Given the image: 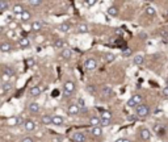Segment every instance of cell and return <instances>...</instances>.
I'll use <instances>...</instances> for the list:
<instances>
[{
  "label": "cell",
  "instance_id": "cell-41",
  "mask_svg": "<svg viewBox=\"0 0 168 142\" xmlns=\"http://www.w3.org/2000/svg\"><path fill=\"white\" fill-rule=\"evenodd\" d=\"M71 92H67V91H63V96H64V97H70V96H71Z\"/></svg>",
  "mask_w": 168,
  "mask_h": 142
},
{
  "label": "cell",
  "instance_id": "cell-13",
  "mask_svg": "<svg viewBox=\"0 0 168 142\" xmlns=\"http://www.w3.org/2000/svg\"><path fill=\"white\" fill-rule=\"evenodd\" d=\"M28 109L30 113H38V112H40V105H38L37 103H30Z\"/></svg>",
  "mask_w": 168,
  "mask_h": 142
},
{
  "label": "cell",
  "instance_id": "cell-9",
  "mask_svg": "<svg viewBox=\"0 0 168 142\" xmlns=\"http://www.w3.org/2000/svg\"><path fill=\"white\" fill-rule=\"evenodd\" d=\"M64 91L74 94V91H75V84H74V82H72V80H67V82L64 83Z\"/></svg>",
  "mask_w": 168,
  "mask_h": 142
},
{
  "label": "cell",
  "instance_id": "cell-19",
  "mask_svg": "<svg viewBox=\"0 0 168 142\" xmlns=\"http://www.w3.org/2000/svg\"><path fill=\"white\" fill-rule=\"evenodd\" d=\"M12 88H13V84H12L11 82H3V84H1V90H3V92L11 91Z\"/></svg>",
  "mask_w": 168,
  "mask_h": 142
},
{
  "label": "cell",
  "instance_id": "cell-43",
  "mask_svg": "<svg viewBox=\"0 0 168 142\" xmlns=\"http://www.w3.org/2000/svg\"><path fill=\"white\" fill-rule=\"evenodd\" d=\"M116 142H123V138H118Z\"/></svg>",
  "mask_w": 168,
  "mask_h": 142
},
{
  "label": "cell",
  "instance_id": "cell-6",
  "mask_svg": "<svg viewBox=\"0 0 168 142\" xmlns=\"http://www.w3.org/2000/svg\"><path fill=\"white\" fill-rule=\"evenodd\" d=\"M24 128H25L26 132H33L36 130V122L34 121H32V120H26L25 122H24Z\"/></svg>",
  "mask_w": 168,
  "mask_h": 142
},
{
  "label": "cell",
  "instance_id": "cell-4",
  "mask_svg": "<svg viewBox=\"0 0 168 142\" xmlns=\"http://www.w3.org/2000/svg\"><path fill=\"white\" fill-rule=\"evenodd\" d=\"M67 112H69L70 116H77L80 113V107L77 104H70L69 108H67Z\"/></svg>",
  "mask_w": 168,
  "mask_h": 142
},
{
  "label": "cell",
  "instance_id": "cell-12",
  "mask_svg": "<svg viewBox=\"0 0 168 142\" xmlns=\"http://www.w3.org/2000/svg\"><path fill=\"white\" fill-rule=\"evenodd\" d=\"M41 122H42L43 125H50V124H53V117L49 116V114H42Z\"/></svg>",
  "mask_w": 168,
  "mask_h": 142
},
{
  "label": "cell",
  "instance_id": "cell-2",
  "mask_svg": "<svg viewBox=\"0 0 168 142\" xmlns=\"http://www.w3.org/2000/svg\"><path fill=\"white\" fill-rule=\"evenodd\" d=\"M135 111H137L138 117H147L150 114V107L147 104H141L135 108Z\"/></svg>",
  "mask_w": 168,
  "mask_h": 142
},
{
  "label": "cell",
  "instance_id": "cell-34",
  "mask_svg": "<svg viewBox=\"0 0 168 142\" xmlns=\"http://www.w3.org/2000/svg\"><path fill=\"white\" fill-rule=\"evenodd\" d=\"M29 4H30V6H33V7H38V6H41V4H42V1H41V0H32Z\"/></svg>",
  "mask_w": 168,
  "mask_h": 142
},
{
  "label": "cell",
  "instance_id": "cell-5",
  "mask_svg": "<svg viewBox=\"0 0 168 142\" xmlns=\"http://www.w3.org/2000/svg\"><path fill=\"white\" fill-rule=\"evenodd\" d=\"M84 67H86V70H95V68L97 67V61L93 59V58H89V59H87L86 62H84Z\"/></svg>",
  "mask_w": 168,
  "mask_h": 142
},
{
  "label": "cell",
  "instance_id": "cell-32",
  "mask_svg": "<svg viewBox=\"0 0 168 142\" xmlns=\"http://www.w3.org/2000/svg\"><path fill=\"white\" fill-rule=\"evenodd\" d=\"M131 54H133V50H131L130 48H126V49H123V50H122V55H123V57H130Z\"/></svg>",
  "mask_w": 168,
  "mask_h": 142
},
{
  "label": "cell",
  "instance_id": "cell-39",
  "mask_svg": "<svg viewBox=\"0 0 168 142\" xmlns=\"http://www.w3.org/2000/svg\"><path fill=\"white\" fill-rule=\"evenodd\" d=\"M87 90H88L91 94H95V91H96V88H95L93 85H88V87H87Z\"/></svg>",
  "mask_w": 168,
  "mask_h": 142
},
{
  "label": "cell",
  "instance_id": "cell-17",
  "mask_svg": "<svg viewBox=\"0 0 168 142\" xmlns=\"http://www.w3.org/2000/svg\"><path fill=\"white\" fill-rule=\"evenodd\" d=\"M72 55V51L70 50V49H63L62 53H60V57L64 58V59H70Z\"/></svg>",
  "mask_w": 168,
  "mask_h": 142
},
{
  "label": "cell",
  "instance_id": "cell-27",
  "mask_svg": "<svg viewBox=\"0 0 168 142\" xmlns=\"http://www.w3.org/2000/svg\"><path fill=\"white\" fill-rule=\"evenodd\" d=\"M9 8V1L7 0H0V11H7Z\"/></svg>",
  "mask_w": 168,
  "mask_h": 142
},
{
  "label": "cell",
  "instance_id": "cell-25",
  "mask_svg": "<svg viewBox=\"0 0 168 142\" xmlns=\"http://www.w3.org/2000/svg\"><path fill=\"white\" fill-rule=\"evenodd\" d=\"M59 30L62 32V33H69L70 30H71V26L69 25V24H60L59 25Z\"/></svg>",
  "mask_w": 168,
  "mask_h": 142
},
{
  "label": "cell",
  "instance_id": "cell-20",
  "mask_svg": "<svg viewBox=\"0 0 168 142\" xmlns=\"http://www.w3.org/2000/svg\"><path fill=\"white\" fill-rule=\"evenodd\" d=\"M77 32H79V33H88V32H89L88 25L84 24V23L79 24V25H77Z\"/></svg>",
  "mask_w": 168,
  "mask_h": 142
},
{
  "label": "cell",
  "instance_id": "cell-45",
  "mask_svg": "<svg viewBox=\"0 0 168 142\" xmlns=\"http://www.w3.org/2000/svg\"><path fill=\"white\" fill-rule=\"evenodd\" d=\"M123 142H130V139H125V138H123Z\"/></svg>",
  "mask_w": 168,
  "mask_h": 142
},
{
  "label": "cell",
  "instance_id": "cell-29",
  "mask_svg": "<svg viewBox=\"0 0 168 142\" xmlns=\"http://www.w3.org/2000/svg\"><path fill=\"white\" fill-rule=\"evenodd\" d=\"M54 46H55L57 49H62V50H63V48H64V41L60 40V38H58V40H55Z\"/></svg>",
  "mask_w": 168,
  "mask_h": 142
},
{
  "label": "cell",
  "instance_id": "cell-42",
  "mask_svg": "<svg viewBox=\"0 0 168 142\" xmlns=\"http://www.w3.org/2000/svg\"><path fill=\"white\" fill-rule=\"evenodd\" d=\"M33 65H34V61H33V59H29L28 61V66H33Z\"/></svg>",
  "mask_w": 168,
  "mask_h": 142
},
{
  "label": "cell",
  "instance_id": "cell-38",
  "mask_svg": "<svg viewBox=\"0 0 168 142\" xmlns=\"http://www.w3.org/2000/svg\"><path fill=\"white\" fill-rule=\"evenodd\" d=\"M162 94H163V96H165V97H168V87L165 85L164 88H163V91H162Z\"/></svg>",
  "mask_w": 168,
  "mask_h": 142
},
{
  "label": "cell",
  "instance_id": "cell-14",
  "mask_svg": "<svg viewBox=\"0 0 168 142\" xmlns=\"http://www.w3.org/2000/svg\"><path fill=\"white\" fill-rule=\"evenodd\" d=\"M24 12H25V9L23 8V6H20V4H16V6H13V13L16 14V16H21Z\"/></svg>",
  "mask_w": 168,
  "mask_h": 142
},
{
  "label": "cell",
  "instance_id": "cell-46",
  "mask_svg": "<svg viewBox=\"0 0 168 142\" xmlns=\"http://www.w3.org/2000/svg\"><path fill=\"white\" fill-rule=\"evenodd\" d=\"M165 83H167V87H168V78H167V80H165Z\"/></svg>",
  "mask_w": 168,
  "mask_h": 142
},
{
  "label": "cell",
  "instance_id": "cell-23",
  "mask_svg": "<svg viewBox=\"0 0 168 142\" xmlns=\"http://www.w3.org/2000/svg\"><path fill=\"white\" fill-rule=\"evenodd\" d=\"M106 12H108V14H109V16H112V17H116L117 14H118V9H117V7H114V6L109 7Z\"/></svg>",
  "mask_w": 168,
  "mask_h": 142
},
{
  "label": "cell",
  "instance_id": "cell-3",
  "mask_svg": "<svg viewBox=\"0 0 168 142\" xmlns=\"http://www.w3.org/2000/svg\"><path fill=\"white\" fill-rule=\"evenodd\" d=\"M87 137L84 133H82V132H74V133L71 134V141L74 142H86Z\"/></svg>",
  "mask_w": 168,
  "mask_h": 142
},
{
  "label": "cell",
  "instance_id": "cell-36",
  "mask_svg": "<svg viewBox=\"0 0 168 142\" xmlns=\"http://www.w3.org/2000/svg\"><path fill=\"white\" fill-rule=\"evenodd\" d=\"M110 124V120H105V119H101V126H108Z\"/></svg>",
  "mask_w": 168,
  "mask_h": 142
},
{
  "label": "cell",
  "instance_id": "cell-1",
  "mask_svg": "<svg viewBox=\"0 0 168 142\" xmlns=\"http://www.w3.org/2000/svg\"><path fill=\"white\" fill-rule=\"evenodd\" d=\"M142 101H143V97L141 96L139 94H135V95H133V97L131 99H129L128 100V103H126V105H128L129 108H137L138 105H141L142 104Z\"/></svg>",
  "mask_w": 168,
  "mask_h": 142
},
{
  "label": "cell",
  "instance_id": "cell-15",
  "mask_svg": "<svg viewBox=\"0 0 168 142\" xmlns=\"http://www.w3.org/2000/svg\"><path fill=\"white\" fill-rule=\"evenodd\" d=\"M43 24L41 23V21H33L32 23V30L33 32H40L41 29H42Z\"/></svg>",
  "mask_w": 168,
  "mask_h": 142
},
{
  "label": "cell",
  "instance_id": "cell-31",
  "mask_svg": "<svg viewBox=\"0 0 168 142\" xmlns=\"http://www.w3.org/2000/svg\"><path fill=\"white\" fill-rule=\"evenodd\" d=\"M110 94H112V88L109 87V85H106V87L103 88V96H109Z\"/></svg>",
  "mask_w": 168,
  "mask_h": 142
},
{
  "label": "cell",
  "instance_id": "cell-40",
  "mask_svg": "<svg viewBox=\"0 0 168 142\" xmlns=\"http://www.w3.org/2000/svg\"><path fill=\"white\" fill-rule=\"evenodd\" d=\"M160 36H162V37H168V32L167 30H160Z\"/></svg>",
  "mask_w": 168,
  "mask_h": 142
},
{
  "label": "cell",
  "instance_id": "cell-37",
  "mask_svg": "<svg viewBox=\"0 0 168 142\" xmlns=\"http://www.w3.org/2000/svg\"><path fill=\"white\" fill-rule=\"evenodd\" d=\"M21 142H34V141H33V138H32V137L26 136V137H24V138L21 139Z\"/></svg>",
  "mask_w": 168,
  "mask_h": 142
},
{
  "label": "cell",
  "instance_id": "cell-33",
  "mask_svg": "<svg viewBox=\"0 0 168 142\" xmlns=\"http://www.w3.org/2000/svg\"><path fill=\"white\" fill-rule=\"evenodd\" d=\"M101 119H105V120H110V119H112V113H110V112H108V111L103 112V116H101Z\"/></svg>",
  "mask_w": 168,
  "mask_h": 142
},
{
  "label": "cell",
  "instance_id": "cell-24",
  "mask_svg": "<svg viewBox=\"0 0 168 142\" xmlns=\"http://www.w3.org/2000/svg\"><path fill=\"white\" fill-rule=\"evenodd\" d=\"M17 17H19V19H20L21 21H25V23H26V21H29V20H30L32 14H30V12L25 11V12H24L23 14H21V16H17Z\"/></svg>",
  "mask_w": 168,
  "mask_h": 142
},
{
  "label": "cell",
  "instance_id": "cell-22",
  "mask_svg": "<svg viewBox=\"0 0 168 142\" xmlns=\"http://www.w3.org/2000/svg\"><path fill=\"white\" fill-rule=\"evenodd\" d=\"M3 74L7 75V77L11 79L12 77H14V74H16V72H14V70H13V68H11V67H4V72H3Z\"/></svg>",
  "mask_w": 168,
  "mask_h": 142
},
{
  "label": "cell",
  "instance_id": "cell-11",
  "mask_svg": "<svg viewBox=\"0 0 168 142\" xmlns=\"http://www.w3.org/2000/svg\"><path fill=\"white\" fill-rule=\"evenodd\" d=\"M139 136H141V138H142L143 141H148L150 137H151V134H150V130H148V129H141Z\"/></svg>",
  "mask_w": 168,
  "mask_h": 142
},
{
  "label": "cell",
  "instance_id": "cell-21",
  "mask_svg": "<svg viewBox=\"0 0 168 142\" xmlns=\"http://www.w3.org/2000/svg\"><path fill=\"white\" fill-rule=\"evenodd\" d=\"M104 59H105L106 63H112L114 59H116V55H114L113 53H105V55H104Z\"/></svg>",
  "mask_w": 168,
  "mask_h": 142
},
{
  "label": "cell",
  "instance_id": "cell-8",
  "mask_svg": "<svg viewBox=\"0 0 168 142\" xmlns=\"http://www.w3.org/2000/svg\"><path fill=\"white\" fill-rule=\"evenodd\" d=\"M41 94H42V90H41V87H38V85L32 87L30 90H29V95H30V96H33V97H38Z\"/></svg>",
  "mask_w": 168,
  "mask_h": 142
},
{
  "label": "cell",
  "instance_id": "cell-18",
  "mask_svg": "<svg viewBox=\"0 0 168 142\" xmlns=\"http://www.w3.org/2000/svg\"><path fill=\"white\" fill-rule=\"evenodd\" d=\"M0 50L3 51V53H8V51H11L12 50L11 43H8V42H1V45H0Z\"/></svg>",
  "mask_w": 168,
  "mask_h": 142
},
{
  "label": "cell",
  "instance_id": "cell-16",
  "mask_svg": "<svg viewBox=\"0 0 168 142\" xmlns=\"http://www.w3.org/2000/svg\"><path fill=\"white\" fill-rule=\"evenodd\" d=\"M63 119L60 116H58V114H55V116H53V125H57V126H62L63 125Z\"/></svg>",
  "mask_w": 168,
  "mask_h": 142
},
{
  "label": "cell",
  "instance_id": "cell-28",
  "mask_svg": "<svg viewBox=\"0 0 168 142\" xmlns=\"http://www.w3.org/2000/svg\"><path fill=\"white\" fill-rule=\"evenodd\" d=\"M155 13H156V9H155L154 7L148 6L147 8H146V14H147V16H155Z\"/></svg>",
  "mask_w": 168,
  "mask_h": 142
},
{
  "label": "cell",
  "instance_id": "cell-30",
  "mask_svg": "<svg viewBox=\"0 0 168 142\" xmlns=\"http://www.w3.org/2000/svg\"><path fill=\"white\" fill-rule=\"evenodd\" d=\"M143 61H145V58H143V55H135V57H134V63H135V65H142L143 63Z\"/></svg>",
  "mask_w": 168,
  "mask_h": 142
},
{
  "label": "cell",
  "instance_id": "cell-10",
  "mask_svg": "<svg viewBox=\"0 0 168 142\" xmlns=\"http://www.w3.org/2000/svg\"><path fill=\"white\" fill-rule=\"evenodd\" d=\"M91 134L93 137H101V136H103V129H101V126H95V128H91Z\"/></svg>",
  "mask_w": 168,
  "mask_h": 142
},
{
  "label": "cell",
  "instance_id": "cell-26",
  "mask_svg": "<svg viewBox=\"0 0 168 142\" xmlns=\"http://www.w3.org/2000/svg\"><path fill=\"white\" fill-rule=\"evenodd\" d=\"M29 43H30V41H29L26 37L20 38V41H19V45H20L21 48H28V46H29Z\"/></svg>",
  "mask_w": 168,
  "mask_h": 142
},
{
  "label": "cell",
  "instance_id": "cell-35",
  "mask_svg": "<svg viewBox=\"0 0 168 142\" xmlns=\"http://www.w3.org/2000/svg\"><path fill=\"white\" fill-rule=\"evenodd\" d=\"M96 3H97L96 0H87V1H86V4H87L88 7H93V6H96Z\"/></svg>",
  "mask_w": 168,
  "mask_h": 142
},
{
  "label": "cell",
  "instance_id": "cell-7",
  "mask_svg": "<svg viewBox=\"0 0 168 142\" xmlns=\"http://www.w3.org/2000/svg\"><path fill=\"white\" fill-rule=\"evenodd\" d=\"M89 125L92 128H95V126H101V117H97V116L89 117Z\"/></svg>",
  "mask_w": 168,
  "mask_h": 142
},
{
  "label": "cell",
  "instance_id": "cell-44",
  "mask_svg": "<svg viewBox=\"0 0 168 142\" xmlns=\"http://www.w3.org/2000/svg\"><path fill=\"white\" fill-rule=\"evenodd\" d=\"M53 142H60V141L58 138H54V139H53Z\"/></svg>",
  "mask_w": 168,
  "mask_h": 142
}]
</instances>
